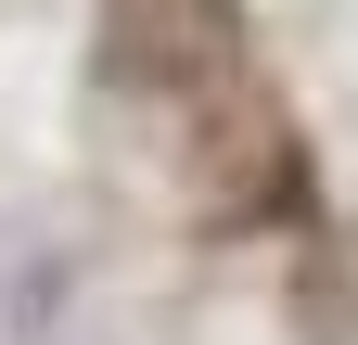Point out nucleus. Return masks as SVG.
<instances>
[{
  "instance_id": "3",
  "label": "nucleus",
  "mask_w": 358,
  "mask_h": 345,
  "mask_svg": "<svg viewBox=\"0 0 358 345\" xmlns=\"http://www.w3.org/2000/svg\"><path fill=\"white\" fill-rule=\"evenodd\" d=\"M294 332L307 345H358V243H307V269H294Z\"/></svg>"
},
{
  "instance_id": "1",
  "label": "nucleus",
  "mask_w": 358,
  "mask_h": 345,
  "mask_svg": "<svg viewBox=\"0 0 358 345\" xmlns=\"http://www.w3.org/2000/svg\"><path fill=\"white\" fill-rule=\"evenodd\" d=\"M192 205L205 218H268V205H294V128L268 90L243 77H217L205 90V128H192Z\"/></svg>"
},
{
  "instance_id": "2",
  "label": "nucleus",
  "mask_w": 358,
  "mask_h": 345,
  "mask_svg": "<svg viewBox=\"0 0 358 345\" xmlns=\"http://www.w3.org/2000/svg\"><path fill=\"white\" fill-rule=\"evenodd\" d=\"M243 38V0H103V77L115 90H217Z\"/></svg>"
}]
</instances>
